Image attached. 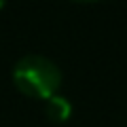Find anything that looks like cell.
<instances>
[{"label":"cell","instance_id":"cell-2","mask_svg":"<svg viewBox=\"0 0 127 127\" xmlns=\"http://www.w3.org/2000/svg\"><path fill=\"white\" fill-rule=\"evenodd\" d=\"M45 112L49 119H53V121H66V119H70V114H72V104H70L64 95L59 93H53L47 97L45 102Z\"/></svg>","mask_w":127,"mask_h":127},{"label":"cell","instance_id":"cell-1","mask_svg":"<svg viewBox=\"0 0 127 127\" xmlns=\"http://www.w3.org/2000/svg\"><path fill=\"white\" fill-rule=\"evenodd\" d=\"M13 81L19 91H23L30 97H49L57 93V87L62 83V72L57 64L45 55H23L13 68Z\"/></svg>","mask_w":127,"mask_h":127},{"label":"cell","instance_id":"cell-3","mask_svg":"<svg viewBox=\"0 0 127 127\" xmlns=\"http://www.w3.org/2000/svg\"><path fill=\"white\" fill-rule=\"evenodd\" d=\"M0 9H2V0H0Z\"/></svg>","mask_w":127,"mask_h":127}]
</instances>
